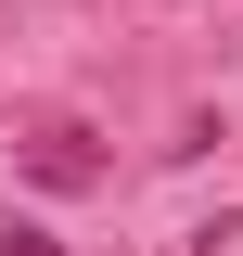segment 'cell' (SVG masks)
<instances>
[{"mask_svg": "<svg viewBox=\"0 0 243 256\" xmlns=\"http://www.w3.org/2000/svg\"><path fill=\"white\" fill-rule=\"evenodd\" d=\"M13 154H26V180H52V192H90V180H102V154H90V128H64V116H52V128H26Z\"/></svg>", "mask_w": 243, "mask_h": 256, "instance_id": "cell-1", "label": "cell"}, {"mask_svg": "<svg viewBox=\"0 0 243 256\" xmlns=\"http://www.w3.org/2000/svg\"><path fill=\"white\" fill-rule=\"evenodd\" d=\"M0 256H64V244H52V230H26V218H13V230H0Z\"/></svg>", "mask_w": 243, "mask_h": 256, "instance_id": "cell-2", "label": "cell"}]
</instances>
